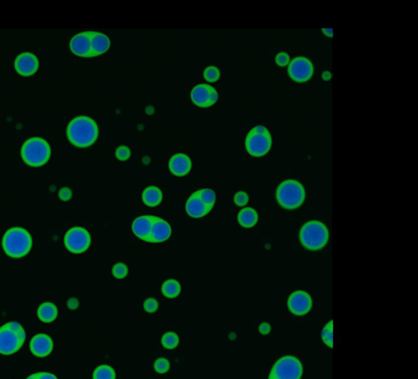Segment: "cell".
Segmentation results:
<instances>
[{"mask_svg": "<svg viewBox=\"0 0 418 379\" xmlns=\"http://www.w3.org/2000/svg\"><path fill=\"white\" fill-rule=\"evenodd\" d=\"M97 123L88 117L74 118L67 125L66 136L68 141L79 148H87L94 144L98 138Z\"/></svg>", "mask_w": 418, "mask_h": 379, "instance_id": "obj_1", "label": "cell"}, {"mask_svg": "<svg viewBox=\"0 0 418 379\" xmlns=\"http://www.w3.org/2000/svg\"><path fill=\"white\" fill-rule=\"evenodd\" d=\"M32 247V238L24 228H11L2 239V248L5 253L12 258L26 256Z\"/></svg>", "mask_w": 418, "mask_h": 379, "instance_id": "obj_2", "label": "cell"}, {"mask_svg": "<svg viewBox=\"0 0 418 379\" xmlns=\"http://www.w3.org/2000/svg\"><path fill=\"white\" fill-rule=\"evenodd\" d=\"M278 204L286 210H296L303 204L306 192L303 185L296 180H286L278 185L275 193Z\"/></svg>", "mask_w": 418, "mask_h": 379, "instance_id": "obj_3", "label": "cell"}, {"mask_svg": "<svg viewBox=\"0 0 418 379\" xmlns=\"http://www.w3.org/2000/svg\"><path fill=\"white\" fill-rule=\"evenodd\" d=\"M299 238L305 249L317 251L327 246L329 233L325 224L320 221H309L301 228Z\"/></svg>", "mask_w": 418, "mask_h": 379, "instance_id": "obj_4", "label": "cell"}, {"mask_svg": "<svg viewBox=\"0 0 418 379\" xmlns=\"http://www.w3.org/2000/svg\"><path fill=\"white\" fill-rule=\"evenodd\" d=\"M26 340V331L18 322H10L0 327V354L18 352Z\"/></svg>", "mask_w": 418, "mask_h": 379, "instance_id": "obj_5", "label": "cell"}, {"mask_svg": "<svg viewBox=\"0 0 418 379\" xmlns=\"http://www.w3.org/2000/svg\"><path fill=\"white\" fill-rule=\"evenodd\" d=\"M21 154L22 158L27 165L40 167L49 160L51 149L44 139L34 137L26 140L22 147Z\"/></svg>", "mask_w": 418, "mask_h": 379, "instance_id": "obj_6", "label": "cell"}, {"mask_svg": "<svg viewBox=\"0 0 418 379\" xmlns=\"http://www.w3.org/2000/svg\"><path fill=\"white\" fill-rule=\"evenodd\" d=\"M302 373L300 361L293 356H286L275 362L270 374L277 379H300Z\"/></svg>", "mask_w": 418, "mask_h": 379, "instance_id": "obj_7", "label": "cell"}, {"mask_svg": "<svg viewBox=\"0 0 418 379\" xmlns=\"http://www.w3.org/2000/svg\"><path fill=\"white\" fill-rule=\"evenodd\" d=\"M65 247L72 253H83L89 249L91 245V236L87 230L81 227H74L69 229L64 238Z\"/></svg>", "mask_w": 418, "mask_h": 379, "instance_id": "obj_8", "label": "cell"}, {"mask_svg": "<svg viewBox=\"0 0 418 379\" xmlns=\"http://www.w3.org/2000/svg\"><path fill=\"white\" fill-rule=\"evenodd\" d=\"M272 147V136L270 132L265 134H256L250 130L246 139V148L252 157H264L269 153Z\"/></svg>", "mask_w": 418, "mask_h": 379, "instance_id": "obj_9", "label": "cell"}, {"mask_svg": "<svg viewBox=\"0 0 418 379\" xmlns=\"http://www.w3.org/2000/svg\"><path fill=\"white\" fill-rule=\"evenodd\" d=\"M288 73L289 78L293 81L299 83L307 82L313 77V63L305 57L294 58L288 65Z\"/></svg>", "mask_w": 418, "mask_h": 379, "instance_id": "obj_10", "label": "cell"}, {"mask_svg": "<svg viewBox=\"0 0 418 379\" xmlns=\"http://www.w3.org/2000/svg\"><path fill=\"white\" fill-rule=\"evenodd\" d=\"M312 305L313 301L311 296L303 290L294 291L291 293L288 300V309L295 316L308 314L312 308Z\"/></svg>", "mask_w": 418, "mask_h": 379, "instance_id": "obj_11", "label": "cell"}, {"mask_svg": "<svg viewBox=\"0 0 418 379\" xmlns=\"http://www.w3.org/2000/svg\"><path fill=\"white\" fill-rule=\"evenodd\" d=\"M40 66L39 59L31 53H22L15 61V68L17 73L23 77H30L34 75Z\"/></svg>", "mask_w": 418, "mask_h": 379, "instance_id": "obj_12", "label": "cell"}, {"mask_svg": "<svg viewBox=\"0 0 418 379\" xmlns=\"http://www.w3.org/2000/svg\"><path fill=\"white\" fill-rule=\"evenodd\" d=\"M69 48L72 52L79 57L92 58L91 31H85L75 36L69 42Z\"/></svg>", "mask_w": 418, "mask_h": 379, "instance_id": "obj_13", "label": "cell"}, {"mask_svg": "<svg viewBox=\"0 0 418 379\" xmlns=\"http://www.w3.org/2000/svg\"><path fill=\"white\" fill-rule=\"evenodd\" d=\"M53 340L47 334L40 333L34 335L29 343L31 353L39 358H44L50 355L53 351Z\"/></svg>", "mask_w": 418, "mask_h": 379, "instance_id": "obj_14", "label": "cell"}, {"mask_svg": "<svg viewBox=\"0 0 418 379\" xmlns=\"http://www.w3.org/2000/svg\"><path fill=\"white\" fill-rule=\"evenodd\" d=\"M172 234V229L168 222L157 217L153 223L151 235L149 238L150 244H160L167 240Z\"/></svg>", "mask_w": 418, "mask_h": 379, "instance_id": "obj_15", "label": "cell"}, {"mask_svg": "<svg viewBox=\"0 0 418 379\" xmlns=\"http://www.w3.org/2000/svg\"><path fill=\"white\" fill-rule=\"evenodd\" d=\"M156 216L144 215L136 218L132 223V231L138 238L149 243L153 223Z\"/></svg>", "mask_w": 418, "mask_h": 379, "instance_id": "obj_16", "label": "cell"}, {"mask_svg": "<svg viewBox=\"0 0 418 379\" xmlns=\"http://www.w3.org/2000/svg\"><path fill=\"white\" fill-rule=\"evenodd\" d=\"M192 169V160L185 154H176L170 158V172L178 177L186 176Z\"/></svg>", "mask_w": 418, "mask_h": 379, "instance_id": "obj_17", "label": "cell"}, {"mask_svg": "<svg viewBox=\"0 0 418 379\" xmlns=\"http://www.w3.org/2000/svg\"><path fill=\"white\" fill-rule=\"evenodd\" d=\"M214 87L208 84H198L191 92V99L195 105L199 108H208L210 106V94Z\"/></svg>", "mask_w": 418, "mask_h": 379, "instance_id": "obj_18", "label": "cell"}, {"mask_svg": "<svg viewBox=\"0 0 418 379\" xmlns=\"http://www.w3.org/2000/svg\"><path fill=\"white\" fill-rule=\"evenodd\" d=\"M186 211L188 215L193 218H201L207 215L211 210L202 202L195 192L186 202Z\"/></svg>", "mask_w": 418, "mask_h": 379, "instance_id": "obj_19", "label": "cell"}, {"mask_svg": "<svg viewBox=\"0 0 418 379\" xmlns=\"http://www.w3.org/2000/svg\"><path fill=\"white\" fill-rule=\"evenodd\" d=\"M111 40L101 32L91 31L92 58L100 56L110 49Z\"/></svg>", "mask_w": 418, "mask_h": 379, "instance_id": "obj_20", "label": "cell"}, {"mask_svg": "<svg viewBox=\"0 0 418 379\" xmlns=\"http://www.w3.org/2000/svg\"><path fill=\"white\" fill-rule=\"evenodd\" d=\"M142 200L150 208L157 206L162 201V192L157 187L150 186L145 189L142 194Z\"/></svg>", "mask_w": 418, "mask_h": 379, "instance_id": "obj_21", "label": "cell"}, {"mask_svg": "<svg viewBox=\"0 0 418 379\" xmlns=\"http://www.w3.org/2000/svg\"><path fill=\"white\" fill-rule=\"evenodd\" d=\"M38 317L43 323H52L58 317V308L51 302L42 303L39 307Z\"/></svg>", "mask_w": 418, "mask_h": 379, "instance_id": "obj_22", "label": "cell"}, {"mask_svg": "<svg viewBox=\"0 0 418 379\" xmlns=\"http://www.w3.org/2000/svg\"><path fill=\"white\" fill-rule=\"evenodd\" d=\"M237 221L243 228H252L258 222V213L251 208H245L238 212Z\"/></svg>", "mask_w": 418, "mask_h": 379, "instance_id": "obj_23", "label": "cell"}, {"mask_svg": "<svg viewBox=\"0 0 418 379\" xmlns=\"http://www.w3.org/2000/svg\"><path fill=\"white\" fill-rule=\"evenodd\" d=\"M161 292L167 298H170V299L176 298L179 296L181 292V285L179 284L178 281L170 279L162 284Z\"/></svg>", "mask_w": 418, "mask_h": 379, "instance_id": "obj_24", "label": "cell"}, {"mask_svg": "<svg viewBox=\"0 0 418 379\" xmlns=\"http://www.w3.org/2000/svg\"><path fill=\"white\" fill-rule=\"evenodd\" d=\"M93 379H116V371L112 366L102 365L95 368Z\"/></svg>", "mask_w": 418, "mask_h": 379, "instance_id": "obj_25", "label": "cell"}, {"mask_svg": "<svg viewBox=\"0 0 418 379\" xmlns=\"http://www.w3.org/2000/svg\"><path fill=\"white\" fill-rule=\"evenodd\" d=\"M196 195L202 200V202L208 208L209 210H212L215 201H216V195L214 191L210 189H201L196 192Z\"/></svg>", "mask_w": 418, "mask_h": 379, "instance_id": "obj_26", "label": "cell"}, {"mask_svg": "<svg viewBox=\"0 0 418 379\" xmlns=\"http://www.w3.org/2000/svg\"><path fill=\"white\" fill-rule=\"evenodd\" d=\"M179 336L173 331H168L161 337V344L165 349L172 350L179 345Z\"/></svg>", "mask_w": 418, "mask_h": 379, "instance_id": "obj_27", "label": "cell"}, {"mask_svg": "<svg viewBox=\"0 0 418 379\" xmlns=\"http://www.w3.org/2000/svg\"><path fill=\"white\" fill-rule=\"evenodd\" d=\"M333 323L330 321L322 331V338L325 344L332 348L333 347Z\"/></svg>", "mask_w": 418, "mask_h": 379, "instance_id": "obj_28", "label": "cell"}, {"mask_svg": "<svg viewBox=\"0 0 418 379\" xmlns=\"http://www.w3.org/2000/svg\"><path fill=\"white\" fill-rule=\"evenodd\" d=\"M203 78L207 82H216L220 79V71L214 65L207 66L203 72Z\"/></svg>", "mask_w": 418, "mask_h": 379, "instance_id": "obj_29", "label": "cell"}, {"mask_svg": "<svg viewBox=\"0 0 418 379\" xmlns=\"http://www.w3.org/2000/svg\"><path fill=\"white\" fill-rule=\"evenodd\" d=\"M112 273L116 279H118V280L124 279L128 274V267L126 266V264L119 262L113 267Z\"/></svg>", "mask_w": 418, "mask_h": 379, "instance_id": "obj_30", "label": "cell"}, {"mask_svg": "<svg viewBox=\"0 0 418 379\" xmlns=\"http://www.w3.org/2000/svg\"><path fill=\"white\" fill-rule=\"evenodd\" d=\"M154 368L159 374L166 373L170 369L169 361L165 358H158L154 364Z\"/></svg>", "mask_w": 418, "mask_h": 379, "instance_id": "obj_31", "label": "cell"}, {"mask_svg": "<svg viewBox=\"0 0 418 379\" xmlns=\"http://www.w3.org/2000/svg\"><path fill=\"white\" fill-rule=\"evenodd\" d=\"M116 157L120 161H125L131 157L130 149L126 146H119L116 151Z\"/></svg>", "mask_w": 418, "mask_h": 379, "instance_id": "obj_32", "label": "cell"}, {"mask_svg": "<svg viewBox=\"0 0 418 379\" xmlns=\"http://www.w3.org/2000/svg\"><path fill=\"white\" fill-rule=\"evenodd\" d=\"M234 201L237 206L243 208L246 206L249 201V195L246 192H237L234 196Z\"/></svg>", "mask_w": 418, "mask_h": 379, "instance_id": "obj_33", "label": "cell"}, {"mask_svg": "<svg viewBox=\"0 0 418 379\" xmlns=\"http://www.w3.org/2000/svg\"><path fill=\"white\" fill-rule=\"evenodd\" d=\"M144 309L147 313H150V314L156 313L158 309V302L157 299L153 297L146 299L144 302Z\"/></svg>", "mask_w": 418, "mask_h": 379, "instance_id": "obj_34", "label": "cell"}, {"mask_svg": "<svg viewBox=\"0 0 418 379\" xmlns=\"http://www.w3.org/2000/svg\"><path fill=\"white\" fill-rule=\"evenodd\" d=\"M289 63L290 57L288 53L281 52L275 56V64L278 66H287L289 65Z\"/></svg>", "mask_w": 418, "mask_h": 379, "instance_id": "obj_35", "label": "cell"}, {"mask_svg": "<svg viewBox=\"0 0 418 379\" xmlns=\"http://www.w3.org/2000/svg\"><path fill=\"white\" fill-rule=\"evenodd\" d=\"M72 196H73V192H72V190H71L69 188H67V187H64V188H62V189L59 191V197H60V199L63 200V201L69 200V199L72 198Z\"/></svg>", "mask_w": 418, "mask_h": 379, "instance_id": "obj_36", "label": "cell"}, {"mask_svg": "<svg viewBox=\"0 0 418 379\" xmlns=\"http://www.w3.org/2000/svg\"><path fill=\"white\" fill-rule=\"evenodd\" d=\"M66 305H67L68 309H71V310H76V309L79 308V302L77 298L73 297V298H69V299L67 300Z\"/></svg>", "mask_w": 418, "mask_h": 379, "instance_id": "obj_37", "label": "cell"}, {"mask_svg": "<svg viewBox=\"0 0 418 379\" xmlns=\"http://www.w3.org/2000/svg\"><path fill=\"white\" fill-rule=\"evenodd\" d=\"M259 331L263 335H266L268 333H270L271 331V326L268 323H263L259 326Z\"/></svg>", "mask_w": 418, "mask_h": 379, "instance_id": "obj_38", "label": "cell"}, {"mask_svg": "<svg viewBox=\"0 0 418 379\" xmlns=\"http://www.w3.org/2000/svg\"><path fill=\"white\" fill-rule=\"evenodd\" d=\"M38 379H58L50 372H38Z\"/></svg>", "mask_w": 418, "mask_h": 379, "instance_id": "obj_39", "label": "cell"}, {"mask_svg": "<svg viewBox=\"0 0 418 379\" xmlns=\"http://www.w3.org/2000/svg\"><path fill=\"white\" fill-rule=\"evenodd\" d=\"M323 32L326 35V37H328V38L333 37V29L332 28H323Z\"/></svg>", "mask_w": 418, "mask_h": 379, "instance_id": "obj_40", "label": "cell"}, {"mask_svg": "<svg viewBox=\"0 0 418 379\" xmlns=\"http://www.w3.org/2000/svg\"><path fill=\"white\" fill-rule=\"evenodd\" d=\"M323 79L324 80H326V81H328L329 79H331V73L330 72H328V71H326V72H324V74H323Z\"/></svg>", "mask_w": 418, "mask_h": 379, "instance_id": "obj_41", "label": "cell"}, {"mask_svg": "<svg viewBox=\"0 0 418 379\" xmlns=\"http://www.w3.org/2000/svg\"><path fill=\"white\" fill-rule=\"evenodd\" d=\"M26 379H38V373H33V374H31V375L27 376Z\"/></svg>", "mask_w": 418, "mask_h": 379, "instance_id": "obj_42", "label": "cell"}, {"mask_svg": "<svg viewBox=\"0 0 418 379\" xmlns=\"http://www.w3.org/2000/svg\"><path fill=\"white\" fill-rule=\"evenodd\" d=\"M268 379H277V378H275V377H274V376H273V375H271V374H270V376H269V378H268Z\"/></svg>", "mask_w": 418, "mask_h": 379, "instance_id": "obj_43", "label": "cell"}]
</instances>
